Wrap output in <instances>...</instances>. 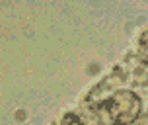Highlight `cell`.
<instances>
[{"label":"cell","instance_id":"1","mask_svg":"<svg viewBox=\"0 0 148 125\" xmlns=\"http://www.w3.org/2000/svg\"><path fill=\"white\" fill-rule=\"evenodd\" d=\"M140 110V100L133 92H117L107 98L99 108V117L107 125H127L136 119Z\"/></svg>","mask_w":148,"mask_h":125}]
</instances>
